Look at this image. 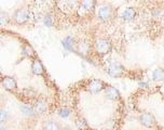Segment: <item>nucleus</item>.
I'll return each instance as SVG.
<instances>
[{"label":"nucleus","mask_w":164,"mask_h":130,"mask_svg":"<svg viewBox=\"0 0 164 130\" xmlns=\"http://www.w3.org/2000/svg\"><path fill=\"white\" fill-rule=\"evenodd\" d=\"M31 16H33V13L30 9H28V7L26 6H21L12 14V23L15 25H25L28 23Z\"/></svg>","instance_id":"obj_1"},{"label":"nucleus","mask_w":164,"mask_h":130,"mask_svg":"<svg viewBox=\"0 0 164 130\" xmlns=\"http://www.w3.org/2000/svg\"><path fill=\"white\" fill-rule=\"evenodd\" d=\"M93 48L97 55H100V57H105V55L108 54V53L111 51L112 44H111V41L108 39V38L97 37L95 40H94Z\"/></svg>","instance_id":"obj_2"},{"label":"nucleus","mask_w":164,"mask_h":130,"mask_svg":"<svg viewBox=\"0 0 164 130\" xmlns=\"http://www.w3.org/2000/svg\"><path fill=\"white\" fill-rule=\"evenodd\" d=\"M115 16V9L107 2H102L97 8V18L102 22H109Z\"/></svg>","instance_id":"obj_3"},{"label":"nucleus","mask_w":164,"mask_h":130,"mask_svg":"<svg viewBox=\"0 0 164 130\" xmlns=\"http://www.w3.org/2000/svg\"><path fill=\"white\" fill-rule=\"evenodd\" d=\"M106 72L111 76V77L115 78H122L127 76V69H125V66L123 64H121L120 62H111L107 65Z\"/></svg>","instance_id":"obj_4"},{"label":"nucleus","mask_w":164,"mask_h":130,"mask_svg":"<svg viewBox=\"0 0 164 130\" xmlns=\"http://www.w3.org/2000/svg\"><path fill=\"white\" fill-rule=\"evenodd\" d=\"M96 1L93 0H84V1H79V6L77 9V16L79 18H87L91 15L94 12L96 7Z\"/></svg>","instance_id":"obj_5"},{"label":"nucleus","mask_w":164,"mask_h":130,"mask_svg":"<svg viewBox=\"0 0 164 130\" xmlns=\"http://www.w3.org/2000/svg\"><path fill=\"white\" fill-rule=\"evenodd\" d=\"M138 121L140 125H143L144 127L149 128V129H155L159 130V124H158L155 117L153 116V114H151L150 112L144 111L138 115Z\"/></svg>","instance_id":"obj_6"},{"label":"nucleus","mask_w":164,"mask_h":130,"mask_svg":"<svg viewBox=\"0 0 164 130\" xmlns=\"http://www.w3.org/2000/svg\"><path fill=\"white\" fill-rule=\"evenodd\" d=\"M1 84H2V87L6 90L13 93L15 97L18 98V87L15 78L9 75H2V77H1Z\"/></svg>","instance_id":"obj_7"},{"label":"nucleus","mask_w":164,"mask_h":130,"mask_svg":"<svg viewBox=\"0 0 164 130\" xmlns=\"http://www.w3.org/2000/svg\"><path fill=\"white\" fill-rule=\"evenodd\" d=\"M107 85L105 84L103 80L100 79H96V78H93V79H90L88 82V84L85 85V90L90 93H100V91H104L106 89Z\"/></svg>","instance_id":"obj_8"},{"label":"nucleus","mask_w":164,"mask_h":130,"mask_svg":"<svg viewBox=\"0 0 164 130\" xmlns=\"http://www.w3.org/2000/svg\"><path fill=\"white\" fill-rule=\"evenodd\" d=\"M31 104H33V110H35L36 116H42V115H45V113L48 112V110H49V104H48V102L45 101L42 97H39Z\"/></svg>","instance_id":"obj_9"},{"label":"nucleus","mask_w":164,"mask_h":130,"mask_svg":"<svg viewBox=\"0 0 164 130\" xmlns=\"http://www.w3.org/2000/svg\"><path fill=\"white\" fill-rule=\"evenodd\" d=\"M21 100L25 99V103H33L35 100H37L38 98H39V95H38L37 91L35 90V89L33 88H25V89H22L21 90V93H20Z\"/></svg>","instance_id":"obj_10"},{"label":"nucleus","mask_w":164,"mask_h":130,"mask_svg":"<svg viewBox=\"0 0 164 130\" xmlns=\"http://www.w3.org/2000/svg\"><path fill=\"white\" fill-rule=\"evenodd\" d=\"M104 95L106 99L110 100V101H119L121 99V94L118 91V89L111 85H107L106 89L104 90Z\"/></svg>","instance_id":"obj_11"},{"label":"nucleus","mask_w":164,"mask_h":130,"mask_svg":"<svg viewBox=\"0 0 164 130\" xmlns=\"http://www.w3.org/2000/svg\"><path fill=\"white\" fill-rule=\"evenodd\" d=\"M31 72H33V75L37 76H45V69L43 66L42 62L40 61L38 57H36L35 60H33L31 62Z\"/></svg>","instance_id":"obj_12"},{"label":"nucleus","mask_w":164,"mask_h":130,"mask_svg":"<svg viewBox=\"0 0 164 130\" xmlns=\"http://www.w3.org/2000/svg\"><path fill=\"white\" fill-rule=\"evenodd\" d=\"M21 54H22V59H31L35 60L37 57V53L33 50V48L28 44H24L21 48Z\"/></svg>","instance_id":"obj_13"},{"label":"nucleus","mask_w":164,"mask_h":130,"mask_svg":"<svg viewBox=\"0 0 164 130\" xmlns=\"http://www.w3.org/2000/svg\"><path fill=\"white\" fill-rule=\"evenodd\" d=\"M136 14H137V10H136L135 8L134 7H127L121 12L120 18H121L122 21H124V22H129V21L134 20V18L136 16Z\"/></svg>","instance_id":"obj_14"},{"label":"nucleus","mask_w":164,"mask_h":130,"mask_svg":"<svg viewBox=\"0 0 164 130\" xmlns=\"http://www.w3.org/2000/svg\"><path fill=\"white\" fill-rule=\"evenodd\" d=\"M62 129H63V126L58 121L54 120V119L45 120L42 124V130H62Z\"/></svg>","instance_id":"obj_15"},{"label":"nucleus","mask_w":164,"mask_h":130,"mask_svg":"<svg viewBox=\"0 0 164 130\" xmlns=\"http://www.w3.org/2000/svg\"><path fill=\"white\" fill-rule=\"evenodd\" d=\"M20 110H21V112L27 117L36 116L35 110H33V106L31 103H25V102H23V103L20 105Z\"/></svg>","instance_id":"obj_16"},{"label":"nucleus","mask_w":164,"mask_h":130,"mask_svg":"<svg viewBox=\"0 0 164 130\" xmlns=\"http://www.w3.org/2000/svg\"><path fill=\"white\" fill-rule=\"evenodd\" d=\"M75 124L79 130H90V127H89V125H88V121L85 120L84 118H81V117L76 118Z\"/></svg>","instance_id":"obj_17"},{"label":"nucleus","mask_w":164,"mask_h":130,"mask_svg":"<svg viewBox=\"0 0 164 130\" xmlns=\"http://www.w3.org/2000/svg\"><path fill=\"white\" fill-rule=\"evenodd\" d=\"M9 23H12V18L6 11H1V13H0V24H1V26H7Z\"/></svg>","instance_id":"obj_18"},{"label":"nucleus","mask_w":164,"mask_h":130,"mask_svg":"<svg viewBox=\"0 0 164 130\" xmlns=\"http://www.w3.org/2000/svg\"><path fill=\"white\" fill-rule=\"evenodd\" d=\"M152 79L155 80V82L164 80V69H162V67L155 69L152 73Z\"/></svg>","instance_id":"obj_19"},{"label":"nucleus","mask_w":164,"mask_h":130,"mask_svg":"<svg viewBox=\"0 0 164 130\" xmlns=\"http://www.w3.org/2000/svg\"><path fill=\"white\" fill-rule=\"evenodd\" d=\"M57 115L62 118H68L71 115V110L67 106H62L57 110Z\"/></svg>","instance_id":"obj_20"},{"label":"nucleus","mask_w":164,"mask_h":130,"mask_svg":"<svg viewBox=\"0 0 164 130\" xmlns=\"http://www.w3.org/2000/svg\"><path fill=\"white\" fill-rule=\"evenodd\" d=\"M8 116H9V114H8L7 111H6L5 108H1V111H0V119H1L2 125H5V124L7 123Z\"/></svg>","instance_id":"obj_21"},{"label":"nucleus","mask_w":164,"mask_h":130,"mask_svg":"<svg viewBox=\"0 0 164 130\" xmlns=\"http://www.w3.org/2000/svg\"><path fill=\"white\" fill-rule=\"evenodd\" d=\"M62 130H75L72 127H70V126H68V125H65V126H63V129Z\"/></svg>","instance_id":"obj_22"},{"label":"nucleus","mask_w":164,"mask_h":130,"mask_svg":"<svg viewBox=\"0 0 164 130\" xmlns=\"http://www.w3.org/2000/svg\"><path fill=\"white\" fill-rule=\"evenodd\" d=\"M0 130H8V129L6 128L5 125H2V126H1V128H0Z\"/></svg>","instance_id":"obj_23"},{"label":"nucleus","mask_w":164,"mask_h":130,"mask_svg":"<svg viewBox=\"0 0 164 130\" xmlns=\"http://www.w3.org/2000/svg\"><path fill=\"white\" fill-rule=\"evenodd\" d=\"M25 130H33V129H25Z\"/></svg>","instance_id":"obj_24"}]
</instances>
